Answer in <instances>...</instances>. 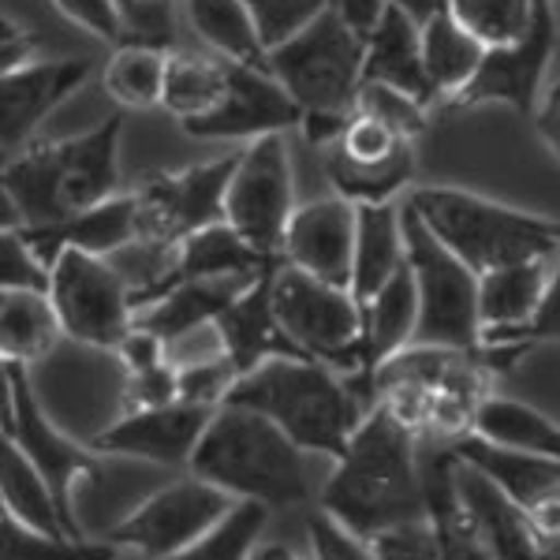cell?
I'll list each match as a JSON object with an SVG mask.
<instances>
[{
  "label": "cell",
  "mask_w": 560,
  "mask_h": 560,
  "mask_svg": "<svg viewBox=\"0 0 560 560\" xmlns=\"http://www.w3.org/2000/svg\"><path fill=\"white\" fill-rule=\"evenodd\" d=\"M90 79L86 60H34V65L0 71V147L15 158L34 142V135Z\"/></svg>",
  "instance_id": "cell-17"
},
{
  "label": "cell",
  "mask_w": 560,
  "mask_h": 560,
  "mask_svg": "<svg viewBox=\"0 0 560 560\" xmlns=\"http://www.w3.org/2000/svg\"><path fill=\"white\" fill-rule=\"evenodd\" d=\"M277 266H280V261H277ZM273 269H266V273H261L255 284H250L247 292H243L240 300L232 303L221 318H217V337H221V348H224V355L240 366V374H250V370L269 363V359L300 355L292 340H288L284 325H280V318H277Z\"/></svg>",
  "instance_id": "cell-20"
},
{
  "label": "cell",
  "mask_w": 560,
  "mask_h": 560,
  "mask_svg": "<svg viewBox=\"0 0 560 560\" xmlns=\"http://www.w3.org/2000/svg\"><path fill=\"white\" fill-rule=\"evenodd\" d=\"M65 325L49 292H0V355L4 363L34 366L57 355Z\"/></svg>",
  "instance_id": "cell-28"
},
{
  "label": "cell",
  "mask_w": 560,
  "mask_h": 560,
  "mask_svg": "<svg viewBox=\"0 0 560 560\" xmlns=\"http://www.w3.org/2000/svg\"><path fill=\"white\" fill-rule=\"evenodd\" d=\"M404 240H408L415 288H419L415 345L456 351L482 348V314H478V280L482 277L433 236L408 202H404Z\"/></svg>",
  "instance_id": "cell-8"
},
{
  "label": "cell",
  "mask_w": 560,
  "mask_h": 560,
  "mask_svg": "<svg viewBox=\"0 0 560 560\" xmlns=\"http://www.w3.org/2000/svg\"><path fill=\"white\" fill-rule=\"evenodd\" d=\"M124 557L105 538L45 535L0 512V560H116Z\"/></svg>",
  "instance_id": "cell-36"
},
{
  "label": "cell",
  "mask_w": 560,
  "mask_h": 560,
  "mask_svg": "<svg viewBox=\"0 0 560 560\" xmlns=\"http://www.w3.org/2000/svg\"><path fill=\"white\" fill-rule=\"evenodd\" d=\"M187 23L217 57L240 60L250 68H269V49L258 34L247 0H184Z\"/></svg>",
  "instance_id": "cell-32"
},
{
  "label": "cell",
  "mask_w": 560,
  "mask_h": 560,
  "mask_svg": "<svg viewBox=\"0 0 560 560\" xmlns=\"http://www.w3.org/2000/svg\"><path fill=\"white\" fill-rule=\"evenodd\" d=\"M530 120H535L541 147L560 161V79H553V83L546 86V94H541V102Z\"/></svg>",
  "instance_id": "cell-49"
},
{
  "label": "cell",
  "mask_w": 560,
  "mask_h": 560,
  "mask_svg": "<svg viewBox=\"0 0 560 560\" xmlns=\"http://www.w3.org/2000/svg\"><path fill=\"white\" fill-rule=\"evenodd\" d=\"M557 0H538L535 20L516 42L490 45L482 57V68L475 79L448 102L441 113L456 108H478V105H509L523 116H535V108L546 94V75L557 52Z\"/></svg>",
  "instance_id": "cell-14"
},
{
  "label": "cell",
  "mask_w": 560,
  "mask_h": 560,
  "mask_svg": "<svg viewBox=\"0 0 560 560\" xmlns=\"http://www.w3.org/2000/svg\"><path fill=\"white\" fill-rule=\"evenodd\" d=\"M325 153V176H329L332 195L348 198L351 206H385L400 202V195L411 191L415 179V147H404L396 158L382 161V165H359V161L345 158L340 150Z\"/></svg>",
  "instance_id": "cell-34"
},
{
  "label": "cell",
  "mask_w": 560,
  "mask_h": 560,
  "mask_svg": "<svg viewBox=\"0 0 560 560\" xmlns=\"http://www.w3.org/2000/svg\"><path fill=\"white\" fill-rule=\"evenodd\" d=\"M0 504H4V516L20 520L26 527L45 530V535H71L52 486L8 438L0 441Z\"/></svg>",
  "instance_id": "cell-31"
},
{
  "label": "cell",
  "mask_w": 560,
  "mask_h": 560,
  "mask_svg": "<svg viewBox=\"0 0 560 560\" xmlns=\"http://www.w3.org/2000/svg\"><path fill=\"white\" fill-rule=\"evenodd\" d=\"M404 202L478 277L516 266V261L560 255V221H553V217L516 210L509 202L448 184L411 187Z\"/></svg>",
  "instance_id": "cell-5"
},
{
  "label": "cell",
  "mask_w": 560,
  "mask_h": 560,
  "mask_svg": "<svg viewBox=\"0 0 560 560\" xmlns=\"http://www.w3.org/2000/svg\"><path fill=\"white\" fill-rule=\"evenodd\" d=\"M303 124V108L280 86L269 68H250L229 60V90L221 105L202 120L184 124L191 139L210 142H255L261 135H284Z\"/></svg>",
  "instance_id": "cell-15"
},
{
  "label": "cell",
  "mask_w": 560,
  "mask_h": 560,
  "mask_svg": "<svg viewBox=\"0 0 560 560\" xmlns=\"http://www.w3.org/2000/svg\"><path fill=\"white\" fill-rule=\"evenodd\" d=\"M482 57L486 45L448 8L430 23H422V65H427L433 94H438V113L471 83L475 71L482 68Z\"/></svg>",
  "instance_id": "cell-29"
},
{
  "label": "cell",
  "mask_w": 560,
  "mask_h": 560,
  "mask_svg": "<svg viewBox=\"0 0 560 560\" xmlns=\"http://www.w3.org/2000/svg\"><path fill=\"white\" fill-rule=\"evenodd\" d=\"M355 108L366 116H374V120L388 124V128L408 142H415L419 135H427L433 116H438V108L433 105L419 102V97L404 94V90H396V86H385V83H363Z\"/></svg>",
  "instance_id": "cell-40"
},
{
  "label": "cell",
  "mask_w": 560,
  "mask_h": 560,
  "mask_svg": "<svg viewBox=\"0 0 560 560\" xmlns=\"http://www.w3.org/2000/svg\"><path fill=\"white\" fill-rule=\"evenodd\" d=\"M520 345L523 348L560 345V255L553 258V269H549V284H546V295H541L538 314L530 318L527 329L520 332Z\"/></svg>",
  "instance_id": "cell-48"
},
{
  "label": "cell",
  "mask_w": 560,
  "mask_h": 560,
  "mask_svg": "<svg viewBox=\"0 0 560 560\" xmlns=\"http://www.w3.org/2000/svg\"><path fill=\"white\" fill-rule=\"evenodd\" d=\"M213 411L176 400L165 408L124 411L120 419L94 441V453L135 459L150 467H191V456L210 427Z\"/></svg>",
  "instance_id": "cell-16"
},
{
  "label": "cell",
  "mask_w": 560,
  "mask_h": 560,
  "mask_svg": "<svg viewBox=\"0 0 560 560\" xmlns=\"http://www.w3.org/2000/svg\"><path fill=\"white\" fill-rule=\"evenodd\" d=\"M165 71H168V49L142 42L113 45V57L105 60L102 86L120 108L128 113H147L161 108L165 97Z\"/></svg>",
  "instance_id": "cell-35"
},
{
  "label": "cell",
  "mask_w": 560,
  "mask_h": 560,
  "mask_svg": "<svg viewBox=\"0 0 560 560\" xmlns=\"http://www.w3.org/2000/svg\"><path fill=\"white\" fill-rule=\"evenodd\" d=\"M23 236L34 243V250L49 261H57L60 250H86L97 258H113L116 250H124L139 236V206L135 195H113L105 202H97L94 210H83L65 224L52 229H23Z\"/></svg>",
  "instance_id": "cell-22"
},
{
  "label": "cell",
  "mask_w": 560,
  "mask_h": 560,
  "mask_svg": "<svg viewBox=\"0 0 560 560\" xmlns=\"http://www.w3.org/2000/svg\"><path fill=\"white\" fill-rule=\"evenodd\" d=\"M116 560H139V557H128V553H124V557H116Z\"/></svg>",
  "instance_id": "cell-54"
},
{
  "label": "cell",
  "mask_w": 560,
  "mask_h": 560,
  "mask_svg": "<svg viewBox=\"0 0 560 560\" xmlns=\"http://www.w3.org/2000/svg\"><path fill=\"white\" fill-rule=\"evenodd\" d=\"M453 453L464 464H471L475 471H482L493 486H501L523 509H530L538 497H546L560 486V459L520 453V448H501L493 441H482L478 433L453 441Z\"/></svg>",
  "instance_id": "cell-26"
},
{
  "label": "cell",
  "mask_w": 560,
  "mask_h": 560,
  "mask_svg": "<svg viewBox=\"0 0 560 560\" xmlns=\"http://www.w3.org/2000/svg\"><path fill=\"white\" fill-rule=\"evenodd\" d=\"M229 404H243L273 419L295 445L314 456L337 459L370 404L348 374L303 355H280L240 377Z\"/></svg>",
  "instance_id": "cell-4"
},
{
  "label": "cell",
  "mask_w": 560,
  "mask_h": 560,
  "mask_svg": "<svg viewBox=\"0 0 560 560\" xmlns=\"http://www.w3.org/2000/svg\"><path fill=\"white\" fill-rule=\"evenodd\" d=\"M374 557L377 560H441L438 557V538H433L430 520L408 523V527H396L377 535L374 541Z\"/></svg>",
  "instance_id": "cell-46"
},
{
  "label": "cell",
  "mask_w": 560,
  "mask_h": 560,
  "mask_svg": "<svg viewBox=\"0 0 560 560\" xmlns=\"http://www.w3.org/2000/svg\"><path fill=\"white\" fill-rule=\"evenodd\" d=\"M49 300L65 337L79 348L116 351L135 325V295L120 269L86 250H60L52 261Z\"/></svg>",
  "instance_id": "cell-11"
},
{
  "label": "cell",
  "mask_w": 560,
  "mask_h": 560,
  "mask_svg": "<svg viewBox=\"0 0 560 560\" xmlns=\"http://www.w3.org/2000/svg\"><path fill=\"white\" fill-rule=\"evenodd\" d=\"M176 400H179L176 363L142 370V374H128V382H124V411L165 408V404H176Z\"/></svg>",
  "instance_id": "cell-45"
},
{
  "label": "cell",
  "mask_w": 560,
  "mask_h": 560,
  "mask_svg": "<svg viewBox=\"0 0 560 560\" xmlns=\"http://www.w3.org/2000/svg\"><path fill=\"white\" fill-rule=\"evenodd\" d=\"M258 277H213V280H179L165 295L142 306L135 314V325H147L165 345L179 337H191L198 329L217 325L224 311L255 284Z\"/></svg>",
  "instance_id": "cell-23"
},
{
  "label": "cell",
  "mask_w": 560,
  "mask_h": 560,
  "mask_svg": "<svg viewBox=\"0 0 560 560\" xmlns=\"http://www.w3.org/2000/svg\"><path fill=\"white\" fill-rule=\"evenodd\" d=\"M120 135L124 120L108 116L83 135L31 142L8 158L0 176L4 229H52L120 195Z\"/></svg>",
  "instance_id": "cell-2"
},
{
  "label": "cell",
  "mask_w": 560,
  "mask_h": 560,
  "mask_svg": "<svg viewBox=\"0 0 560 560\" xmlns=\"http://www.w3.org/2000/svg\"><path fill=\"white\" fill-rule=\"evenodd\" d=\"M0 57H4V68L0 71H12V68H23V65H34L38 57V42H34L31 31L15 26L12 20H4V38H0Z\"/></svg>",
  "instance_id": "cell-51"
},
{
  "label": "cell",
  "mask_w": 560,
  "mask_h": 560,
  "mask_svg": "<svg viewBox=\"0 0 560 560\" xmlns=\"http://www.w3.org/2000/svg\"><path fill=\"white\" fill-rule=\"evenodd\" d=\"M236 504H240L236 497H229L221 486L187 471V478L165 482L142 497L102 538L113 541L128 557L168 560L184 553L187 546H195L202 535H210Z\"/></svg>",
  "instance_id": "cell-10"
},
{
  "label": "cell",
  "mask_w": 560,
  "mask_h": 560,
  "mask_svg": "<svg viewBox=\"0 0 560 560\" xmlns=\"http://www.w3.org/2000/svg\"><path fill=\"white\" fill-rule=\"evenodd\" d=\"M277 261L258 255L229 221H217L210 229L195 232L176 247V266L165 292L179 280H213V277H261ZM161 292V295H165Z\"/></svg>",
  "instance_id": "cell-27"
},
{
  "label": "cell",
  "mask_w": 560,
  "mask_h": 560,
  "mask_svg": "<svg viewBox=\"0 0 560 560\" xmlns=\"http://www.w3.org/2000/svg\"><path fill=\"white\" fill-rule=\"evenodd\" d=\"M236 161L240 150H232L224 158L179 168V173H153L142 179L135 187L139 236L179 247L187 236L224 221V195H229Z\"/></svg>",
  "instance_id": "cell-13"
},
{
  "label": "cell",
  "mask_w": 560,
  "mask_h": 560,
  "mask_svg": "<svg viewBox=\"0 0 560 560\" xmlns=\"http://www.w3.org/2000/svg\"><path fill=\"white\" fill-rule=\"evenodd\" d=\"M52 266L45 261L23 229L0 232V288L4 292H49Z\"/></svg>",
  "instance_id": "cell-42"
},
{
  "label": "cell",
  "mask_w": 560,
  "mask_h": 560,
  "mask_svg": "<svg viewBox=\"0 0 560 560\" xmlns=\"http://www.w3.org/2000/svg\"><path fill=\"white\" fill-rule=\"evenodd\" d=\"M295 213L292 158L284 135H261L240 150L236 173L224 195V221L240 232L258 255L280 261L288 221Z\"/></svg>",
  "instance_id": "cell-12"
},
{
  "label": "cell",
  "mask_w": 560,
  "mask_h": 560,
  "mask_svg": "<svg viewBox=\"0 0 560 560\" xmlns=\"http://www.w3.org/2000/svg\"><path fill=\"white\" fill-rule=\"evenodd\" d=\"M311 456L295 445L273 419L243 404H224L213 411L210 427L198 441L187 471L221 486L236 501L277 509H300L314 497Z\"/></svg>",
  "instance_id": "cell-3"
},
{
  "label": "cell",
  "mask_w": 560,
  "mask_h": 560,
  "mask_svg": "<svg viewBox=\"0 0 560 560\" xmlns=\"http://www.w3.org/2000/svg\"><path fill=\"white\" fill-rule=\"evenodd\" d=\"M250 560H314V557H300L292 546H284V541H258Z\"/></svg>",
  "instance_id": "cell-53"
},
{
  "label": "cell",
  "mask_w": 560,
  "mask_h": 560,
  "mask_svg": "<svg viewBox=\"0 0 560 560\" xmlns=\"http://www.w3.org/2000/svg\"><path fill=\"white\" fill-rule=\"evenodd\" d=\"M553 258L516 261V266L493 269L478 280V314H482V345H509L520 348V332L538 314L541 295L549 284Z\"/></svg>",
  "instance_id": "cell-21"
},
{
  "label": "cell",
  "mask_w": 560,
  "mask_h": 560,
  "mask_svg": "<svg viewBox=\"0 0 560 560\" xmlns=\"http://www.w3.org/2000/svg\"><path fill=\"white\" fill-rule=\"evenodd\" d=\"M306 538H311L314 560H377L374 546H370L366 538L351 535L348 527H340V523L322 509L306 520Z\"/></svg>",
  "instance_id": "cell-43"
},
{
  "label": "cell",
  "mask_w": 560,
  "mask_h": 560,
  "mask_svg": "<svg viewBox=\"0 0 560 560\" xmlns=\"http://www.w3.org/2000/svg\"><path fill=\"white\" fill-rule=\"evenodd\" d=\"M318 509L366 541L422 523L427 486L419 433L404 427L385 404H374L351 433L348 448L332 459V471L318 490Z\"/></svg>",
  "instance_id": "cell-1"
},
{
  "label": "cell",
  "mask_w": 560,
  "mask_h": 560,
  "mask_svg": "<svg viewBox=\"0 0 560 560\" xmlns=\"http://www.w3.org/2000/svg\"><path fill=\"white\" fill-rule=\"evenodd\" d=\"M0 404H4V419H0L4 438L12 445H20L26 459L45 475V482L52 486L71 535L90 538L83 530V520H79V493H83V482L102 475V459H97L102 453H94L83 438H75V433L52 419V411L45 408V400L38 396L31 366L4 363Z\"/></svg>",
  "instance_id": "cell-6"
},
{
  "label": "cell",
  "mask_w": 560,
  "mask_h": 560,
  "mask_svg": "<svg viewBox=\"0 0 560 560\" xmlns=\"http://www.w3.org/2000/svg\"><path fill=\"white\" fill-rule=\"evenodd\" d=\"M363 83L396 86L438 108V94L430 86L427 65H422V26L411 15H404L400 8H388L382 26L366 38Z\"/></svg>",
  "instance_id": "cell-25"
},
{
  "label": "cell",
  "mask_w": 560,
  "mask_h": 560,
  "mask_svg": "<svg viewBox=\"0 0 560 560\" xmlns=\"http://www.w3.org/2000/svg\"><path fill=\"white\" fill-rule=\"evenodd\" d=\"M538 0H448V12L456 15L478 42L509 45L516 42L535 20Z\"/></svg>",
  "instance_id": "cell-38"
},
{
  "label": "cell",
  "mask_w": 560,
  "mask_h": 560,
  "mask_svg": "<svg viewBox=\"0 0 560 560\" xmlns=\"http://www.w3.org/2000/svg\"><path fill=\"white\" fill-rule=\"evenodd\" d=\"M269 516H273V512H269L266 504L240 501L210 535H202L195 546H187L184 553H176L168 560H250L261 535H266Z\"/></svg>",
  "instance_id": "cell-37"
},
{
  "label": "cell",
  "mask_w": 560,
  "mask_h": 560,
  "mask_svg": "<svg viewBox=\"0 0 560 560\" xmlns=\"http://www.w3.org/2000/svg\"><path fill=\"white\" fill-rule=\"evenodd\" d=\"M404 266H408L404 202L359 206L355 261H351V295H355V303L366 306Z\"/></svg>",
  "instance_id": "cell-24"
},
{
  "label": "cell",
  "mask_w": 560,
  "mask_h": 560,
  "mask_svg": "<svg viewBox=\"0 0 560 560\" xmlns=\"http://www.w3.org/2000/svg\"><path fill=\"white\" fill-rule=\"evenodd\" d=\"M255 12L258 34L266 42V49H277L288 38L303 34L311 23H318L325 12H332L337 0H247Z\"/></svg>",
  "instance_id": "cell-41"
},
{
  "label": "cell",
  "mask_w": 560,
  "mask_h": 560,
  "mask_svg": "<svg viewBox=\"0 0 560 560\" xmlns=\"http://www.w3.org/2000/svg\"><path fill=\"white\" fill-rule=\"evenodd\" d=\"M224 90H229V57H217V52H176V49L168 52L161 108L168 116H176L179 128L210 116L221 105Z\"/></svg>",
  "instance_id": "cell-33"
},
{
  "label": "cell",
  "mask_w": 560,
  "mask_h": 560,
  "mask_svg": "<svg viewBox=\"0 0 560 560\" xmlns=\"http://www.w3.org/2000/svg\"><path fill=\"white\" fill-rule=\"evenodd\" d=\"M393 8H400L404 15H411L415 23H430L438 12H445L448 8V0H393Z\"/></svg>",
  "instance_id": "cell-52"
},
{
  "label": "cell",
  "mask_w": 560,
  "mask_h": 560,
  "mask_svg": "<svg viewBox=\"0 0 560 560\" xmlns=\"http://www.w3.org/2000/svg\"><path fill=\"white\" fill-rule=\"evenodd\" d=\"M240 366L232 363L224 351H213V355L191 359V363H176V382H179V400L198 404V408H224L232 400L240 385Z\"/></svg>",
  "instance_id": "cell-39"
},
{
  "label": "cell",
  "mask_w": 560,
  "mask_h": 560,
  "mask_svg": "<svg viewBox=\"0 0 560 560\" xmlns=\"http://www.w3.org/2000/svg\"><path fill=\"white\" fill-rule=\"evenodd\" d=\"M456 490L471 520L478 541L493 560H546L541 557L538 535L530 527V516L520 501H512L501 486H493L482 471L456 456Z\"/></svg>",
  "instance_id": "cell-19"
},
{
  "label": "cell",
  "mask_w": 560,
  "mask_h": 560,
  "mask_svg": "<svg viewBox=\"0 0 560 560\" xmlns=\"http://www.w3.org/2000/svg\"><path fill=\"white\" fill-rule=\"evenodd\" d=\"M113 355H116V363L124 366V374H142V370L173 363V359H168V345L153 329H147V325H131V332L120 340V348H116Z\"/></svg>",
  "instance_id": "cell-47"
},
{
  "label": "cell",
  "mask_w": 560,
  "mask_h": 560,
  "mask_svg": "<svg viewBox=\"0 0 560 560\" xmlns=\"http://www.w3.org/2000/svg\"><path fill=\"white\" fill-rule=\"evenodd\" d=\"M332 8H337L340 20H345L359 38H370V34L382 26L388 8H393V0H337Z\"/></svg>",
  "instance_id": "cell-50"
},
{
  "label": "cell",
  "mask_w": 560,
  "mask_h": 560,
  "mask_svg": "<svg viewBox=\"0 0 560 560\" xmlns=\"http://www.w3.org/2000/svg\"><path fill=\"white\" fill-rule=\"evenodd\" d=\"M355 229L359 206L340 195H325L314 202L295 206L284 232L280 261L303 269V273L351 288V261H355Z\"/></svg>",
  "instance_id": "cell-18"
},
{
  "label": "cell",
  "mask_w": 560,
  "mask_h": 560,
  "mask_svg": "<svg viewBox=\"0 0 560 560\" xmlns=\"http://www.w3.org/2000/svg\"><path fill=\"white\" fill-rule=\"evenodd\" d=\"M471 433L501 448H520V453L560 459V422L549 419L546 411L516 400V396L486 393L475 408Z\"/></svg>",
  "instance_id": "cell-30"
},
{
  "label": "cell",
  "mask_w": 560,
  "mask_h": 560,
  "mask_svg": "<svg viewBox=\"0 0 560 560\" xmlns=\"http://www.w3.org/2000/svg\"><path fill=\"white\" fill-rule=\"evenodd\" d=\"M52 4H57V12L65 15V20L83 26V31L94 34V38H102L108 45L128 42L120 0H52Z\"/></svg>",
  "instance_id": "cell-44"
},
{
  "label": "cell",
  "mask_w": 560,
  "mask_h": 560,
  "mask_svg": "<svg viewBox=\"0 0 560 560\" xmlns=\"http://www.w3.org/2000/svg\"><path fill=\"white\" fill-rule=\"evenodd\" d=\"M273 306L300 355L318 359L348 377L363 374V306L351 288L280 261L273 269Z\"/></svg>",
  "instance_id": "cell-9"
},
{
  "label": "cell",
  "mask_w": 560,
  "mask_h": 560,
  "mask_svg": "<svg viewBox=\"0 0 560 560\" xmlns=\"http://www.w3.org/2000/svg\"><path fill=\"white\" fill-rule=\"evenodd\" d=\"M366 38H359L340 20V12H325L303 34L269 49V71L280 86L300 102L303 116H351L363 90Z\"/></svg>",
  "instance_id": "cell-7"
}]
</instances>
